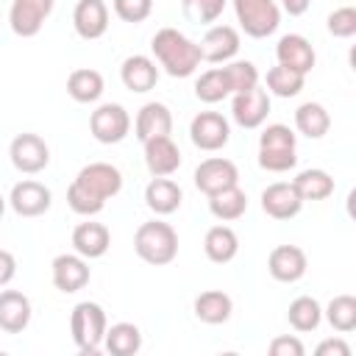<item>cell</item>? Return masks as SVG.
Returning <instances> with one entry per match:
<instances>
[{
  "label": "cell",
  "mask_w": 356,
  "mask_h": 356,
  "mask_svg": "<svg viewBox=\"0 0 356 356\" xmlns=\"http://www.w3.org/2000/svg\"><path fill=\"white\" fill-rule=\"evenodd\" d=\"M120 189H122V172L108 161H92V164L81 167V172L70 184L67 203L75 214L92 217V214L103 211L106 200L120 195Z\"/></svg>",
  "instance_id": "obj_1"
},
{
  "label": "cell",
  "mask_w": 356,
  "mask_h": 356,
  "mask_svg": "<svg viewBox=\"0 0 356 356\" xmlns=\"http://www.w3.org/2000/svg\"><path fill=\"white\" fill-rule=\"evenodd\" d=\"M150 50H153L156 61L164 67V72L172 75V78H189L200 67V61H203L197 42L184 36L178 28L156 31V36L150 42Z\"/></svg>",
  "instance_id": "obj_2"
},
{
  "label": "cell",
  "mask_w": 356,
  "mask_h": 356,
  "mask_svg": "<svg viewBox=\"0 0 356 356\" xmlns=\"http://www.w3.org/2000/svg\"><path fill=\"white\" fill-rule=\"evenodd\" d=\"M134 250L142 261L153 267H164L178 256V234L164 220L142 222L134 234Z\"/></svg>",
  "instance_id": "obj_3"
},
{
  "label": "cell",
  "mask_w": 356,
  "mask_h": 356,
  "mask_svg": "<svg viewBox=\"0 0 356 356\" xmlns=\"http://www.w3.org/2000/svg\"><path fill=\"white\" fill-rule=\"evenodd\" d=\"M298 136L289 131V125L273 122L259 136V167L267 172H286L298 164Z\"/></svg>",
  "instance_id": "obj_4"
},
{
  "label": "cell",
  "mask_w": 356,
  "mask_h": 356,
  "mask_svg": "<svg viewBox=\"0 0 356 356\" xmlns=\"http://www.w3.org/2000/svg\"><path fill=\"white\" fill-rule=\"evenodd\" d=\"M108 320L100 303L95 300H81L72 314H70V331H72V342L78 345V350L83 356H92L103 348V337H106Z\"/></svg>",
  "instance_id": "obj_5"
},
{
  "label": "cell",
  "mask_w": 356,
  "mask_h": 356,
  "mask_svg": "<svg viewBox=\"0 0 356 356\" xmlns=\"http://www.w3.org/2000/svg\"><path fill=\"white\" fill-rule=\"evenodd\" d=\"M234 11L239 28L253 39H264L281 25V8L275 0H234Z\"/></svg>",
  "instance_id": "obj_6"
},
{
  "label": "cell",
  "mask_w": 356,
  "mask_h": 356,
  "mask_svg": "<svg viewBox=\"0 0 356 356\" xmlns=\"http://www.w3.org/2000/svg\"><path fill=\"white\" fill-rule=\"evenodd\" d=\"M89 131L100 145H117L131 131V114L120 103H100L89 117Z\"/></svg>",
  "instance_id": "obj_7"
},
{
  "label": "cell",
  "mask_w": 356,
  "mask_h": 356,
  "mask_svg": "<svg viewBox=\"0 0 356 356\" xmlns=\"http://www.w3.org/2000/svg\"><path fill=\"white\" fill-rule=\"evenodd\" d=\"M189 139L197 150H206V153H214V150H222L231 139V125L222 114L217 111H200L192 117L189 122Z\"/></svg>",
  "instance_id": "obj_8"
},
{
  "label": "cell",
  "mask_w": 356,
  "mask_h": 356,
  "mask_svg": "<svg viewBox=\"0 0 356 356\" xmlns=\"http://www.w3.org/2000/svg\"><path fill=\"white\" fill-rule=\"evenodd\" d=\"M8 156L14 170L25 175H36L50 164V147L39 134H19L8 145Z\"/></svg>",
  "instance_id": "obj_9"
},
{
  "label": "cell",
  "mask_w": 356,
  "mask_h": 356,
  "mask_svg": "<svg viewBox=\"0 0 356 356\" xmlns=\"http://www.w3.org/2000/svg\"><path fill=\"white\" fill-rule=\"evenodd\" d=\"M239 184V170L231 159H222V156H211V159H203L197 167H195V186L209 197L220 189H228V186H236Z\"/></svg>",
  "instance_id": "obj_10"
},
{
  "label": "cell",
  "mask_w": 356,
  "mask_h": 356,
  "mask_svg": "<svg viewBox=\"0 0 356 356\" xmlns=\"http://www.w3.org/2000/svg\"><path fill=\"white\" fill-rule=\"evenodd\" d=\"M56 0H11V11H8V22L11 31L22 39H31L42 31L44 19L50 17Z\"/></svg>",
  "instance_id": "obj_11"
},
{
  "label": "cell",
  "mask_w": 356,
  "mask_h": 356,
  "mask_svg": "<svg viewBox=\"0 0 356 356\" xmlns=\"http://www.w3.org/2000/svg\"><path fill=\"white\" fill-rule=\"evenodd\" d=\"M270 114V92L259 83L248 92H236L231 100V117L242 128H259Z\"/></svg>",
  "instance_id": "obj_12"
},
{
  "label": "cell",
  "mask_w": 356,
  "mask_h": 356,
  "mask_svg": "<svg viewBox=\"0 0 356 356\" xmlns=\"http://www.w3.org/2000/svg\"><path fill=\"white\" fill-rule=\"evenodd\" d=\"M200 58L209 64H225L239 53V31L234 25H211L200 39Z\"/></svg>",
  "instance_id": "obj_13"
},
{
  "label": "cell",
  "mask_w": 356,
  "mask_h": 356,
  "mask_svg": "<svg viewBox=\"0 0 356 356\" xmlns=\"http://www.w3.org/2000/svg\"><path fill=\"white\" fill-rule=\"evenodd\" d=\"M8 203L11 209L19 214V217H42L50 203H53V195L44 184L39 181H19L11 186V195H8Z\"/></svg>",
  "instance_id": "obj_14"
},
{
  "label": "cell",
  "mask_w": 356,
  "mask_h": 356,
  "mask_svg": "<svg viewBox=\"0 0 356 356\" xmlns=\"http://www.w3.org/2000/svg\"><path fill=\"white\" fill-rule=\"evenodd\" d=\"M306 267H309L306 253H303V248H298V245H278V248H273L270 256H267V270H270V275H273L275 281H281V284H295V281H300V278L306 275Z\"/></svg>",
  "instance_id": "obj_15"
},
{
  "label": "cell",
  "mask_w": 356,
  "mask_h": 356,
  "mask_svg": "<svg viewBox=\"0 0 356 356\" xmlns=\"http://www.w3.org/2000/svg\"><path fill=\"white\" fill-rule=\"evenodd\" d=\"M275 58H278L281 67H289V70H295L300 75H309L314 70V61H317L312 42L306 36H300V33L281 36L278 44H275Z\"/></svg>",
  "instance_id": "obj_16"
},
{
  "label": "cell",
  "mask_w": 356,
  "mask_h": 356,
  "mask_svg": "<svg viewBox=\"0 0 356 356\" xmlns=\"http://www.w3.org/2000/svg\"><path fill=\"white\" fill-rule=\"evenodd\" d=\"M89 264L78 253H61L53 259V286L64 295H72L89 284Z\"/></svg>",
  "instance_id": "obj_17"
},
{
  "label": "cell",
  "mask_w": 356,
  "mask_h": 356,
  "mask_svg": "<svg viewBox=\"0 0 356 356\" xmlns=\"http://www.w3.org/2000/svg\"><path fill=\"white\" fill-rule=\"evenodd\" d=\"M261 209H264V214L273 217V220H292V217L303 209V200H300V195L295 192L292 181H289V184H286V181H275V184H270V186L261 192Z\"/></svg>",
  "instance_id": "obj_18"
},
{
  "label": "cell",
  "mask_w": 356,
  "mask_h": 356,
  "mask_svg": "<svg viewBox=\"0 0 356 356\" xmlns=\"http://www.w3.org/2000/svg\"><path fill=\"white\" fill-rule=\"evenodd\" d=\"M72 28L81 39L92 42L108 31V8L103 0H78L72 11Z\"/></svg>",
  "instance_id": "obj_19"
},
{
  "label": "cell",
  "mask_w": 356,
  "mask_h": 356,
  "mask_svg": "<svg viewBox=\"0 0 356 356\" xmlns=\"http://www.w3.org/2000/svg\"><path fill=\"white\" fill-rule=\"evenodd\" d=\"M145 145V167L150 170L153 178L172 175L181 167V150L170 136H153Z\"/></svg>",
  "instance_id": "obj_20"
},
{
  "label": "cell",
  "mask_w": 356,
  "mask_h": 356,
  "mask_svg": "<svg viewBox=\"0 0 356 356\" xmlns=\"http://www.w3.org/2000/svg\"><path fill=\"white\" fill-rule=\"evenodd\" d=\"M31 323V300L19 289L0 292V328L6 334H19Z\"/></svg>",
  "instance_id": "obj_21"
},
{
  "label": "cell",
  "mask_w": 356,
  "mask_h": 356,
  "mask_svg": "<svg viewBox=\"0 0 356 356\" xmlns=\"http://www.w3.org/2000/svg\"><path fill=\"white\" fill-rule=\"evenodd\" d=\"M120 78H122L125 89L142 95V92H150V89L156 86V81H159V67H156V61H153L150 56H139V53H136V56H128V58L122 61Z\"/></svg>",
  "instance_id": "obj_22"
},
{
  "label": "cell",
  "mask_w": 356,
  "mask_h": 356,
  "mask_svg": "<svg viewBox=\"0 0 356 356\" xmlns=\"http://www.w3.org/2000/svg\"><path fill=\"white\" fill-rule=\"evenodd\" d=\"M134 131H136V139L139 142H147L153 136H170L172 134V114L164 103H145L136 114V122H134Z\"/></svg>",
  "instance_id": "obj_23"
},
{
  "label": "cell",
  "mask_w": 356,
  "mask_h": 356,
  "mask_svg": "<svg viewBox=\"0 0 356 356\" xmlns=\"http://www.w3.org/2000/svg\"><path fill=\"white\" fill-rule=\"evenodd\" d=\"M72 248L83 259H100L111 248V234L103 222H78L72 231Z\"/></svg>",
  "instance_id": "obj_24"
},
{
  "label": "cell",
  "mask_w": 356,
  "mask_h": 356,
  "mask_svg": "<svg viewBox=\"0 0 356 356\" xmlns=\"http://www.w3.org/2000/svg\"><path fill=\"white\" fill-rule=\"evenodd\" d=\"M181 200H184V192L181 186L172 181V178H153L147 186H145V203L153 214H172L181 209Z\"/></svg>",
  "instance_id": "obj_25"
},
{
  "label": "cell",
  "mask_w": 356,
  "mask_h": 356,
  "mask_svg": "<svg viewBox=\"0 0 356 356\" xmlns=\"http://www.w3.org/2000/svg\"><path fill=\"white\" fill-rule=\"evenodd\" d=\"M195 317L206 325H220V323H228L231 320V312H234V300L231 295H225L222 289H206L195 298Z\"/></svg>",
  "instance_id": "obj_26"
},
{
  "label": "cell",
  "mask_w": 356,
  "mask_h": 356,
  "mask_svg": "<svg viewBox=\"0 0 356 356\" xmlns=\"http://www.w3.org/2000/svg\"><path fill=\"white\" fill-rule=\"evenodd\" d=\"M203 250L206 259L214 264H228L239 253V236L228 225H211L203 236Z\"/></svg>",
  "instance_id": "obj_27"
},
{
  "label": "cell",
  "mask_w": 356,
  "mask_h": 356,
  "mask_svg": "<svg viewBox=\"0 0 356 356\" xmlns=\"http://www.w3.org/2000/svg\"><path fill=\"white\" fill-rule=\"evenodd\" d=\"M103 75L92 67H81V70H72L70 78H67V95L75 100V103H95L100 100L103 95Z\"/></svg>",
  "instance_id": "obj_28"
},
{
  "label": "cell",
  "mask_w": 356,
  "mask_h": 356,
  "mask_svg": "<svg viewBox=\"0 0 356 356\" xmlns=\"http://www.w3.org/2000/svg\"><path fill=\"white\" fill-rule=\"evenodd\" d=\"M103 348L111 356H134L142 348V331L134 323H114L111 328H106L103 337Z\"/></svg>",
  "instance_id": "obj_29"
},
{
  "label": "cell",
  "mask_w": 356,
  "mask_h": 356,
  "mask_svg": "<svg viewBox=\"0 0 356 356\" xmlns=\"http://www.w3.org/2000/svg\"><path fill=\"white\" fill-rule=\"evenodd\" d=\"M292 186H295V192L300 195L303 203L306 200H325V197L334 195V178L325 170H317V167L300 170L292 181Z\"/></svg>",
  "instance_id": "obj_30"
},
{
  "label": "cell",
  "mask_w": 356,
  "mask_h": 356,
  "mask_svg": "<svg viewBox=\"0 0 356 356\" xmlns=\"http://www.w3.org/2000/svg\"><path fill=\"white\" fill-rule=\"evenodd\" d=\"M295 128L309 139H323L331 128V114L320 103H300L295 108Z\"/></svg>",
  "instance_id": "obj_31"
},
{
  "label": "cell",
  "mask_w": 356,
  "mask_h": 356,
  "mask_svg": "<svg viewBox=\"0 0 356 356\" xmlns=\"http://www.w3.org/2000/svg\"><path fill=\"white\" fill-rule=\"evenodd\" d=\"M209 211H211L217 220H222V222L239 220V217L248 211V195H245L239 186L220 189V192L209 195Z\"/></svg>",
  "instance_id": "obj_32"
},
{
  "label": "cell",
  "mask_w": 356,
  "mask_h": 356,
  "mask_svg": "<svg viewBox=\"0 0 356 356\" xmlns=\"http://www.w3.org/2000/svg\"><path fill=\"white\" fill-rule=\"evenodd\" d=\"M286 320H289V325H292L295 331L309 334V331H314V328L320 325V320H323V306H320L312 295H300V298H295V300L289 303Z\"/></svg>",
  "instance_id": "obj_33"
},
{
  "label": "cell",
  "mask_w": 356,
  "mask_h": 356,
  "mask_svg": "<svg viewBox=\"0 0 356 356\" xmlns=\"http://www.w3.org/2000/svg\"><path fill=\"white\" fill-rule=\"evenodd\" d=\"M323 314H325V320L331 323L334 331L348 334V331L356 328V298L353 295H337V298L328 300Z\"/></svg>",
  "instance_id": "obj_34"
},
{
  "label": "cell",
  "mask_w": 356,
  "mask_h": 356,
  "mask_svg": "<svg viewBox=\"0 0 356 356\" xmlns=\"http://www.w3.org/2000/svg\"><path fill=\"white\" fill-rule=\"evenodd\" d=\"M303 83H306V75H300V72H295L289 67H281V64H275L267 72V92H273L275 97H295V95H300Z\"/></svg>",
  "instance_id": "obj_35"
},
{
  "label": "cell",
  "mask_w": 356,
  "mask_h": 356,
  "mask_svg": "<svg viewBox=\"0 0 356 356\" xmlns=\"http://www.w3.org/2000/svg\"><path fill=\"white\" fill-rule=\"evenodd\" d=\"M195 95H197V100H203V103H220L222 97H228L231 89H228V78H225L222 67L206 70V72L195 81Z\"/></svg>",
  "instance_id": "obj_36"
},
{
  "label": "cell",
  "mask_w": 356,
  "mask_h": 356,
  "mask_svg": "<svg viewBox=\"0 0 356 356\" xmlns=\"http://www.w3.org/2000/svg\"><path fill=\"white\" fill-rule=\"evenodd\" d=\"M222 72H225V78H228L231 95L248 92V89H253V86L259 83V70H256L253 61H231V64L222 67Z\"/></svg>",
  "instance_id": "obj_37"
},
{
  "label": "cell",
  "mask_w": 356,
  "mask_h": 356,
  "mask_svg": "<svg viewBox=\"0 0 356 356\" xmlns=\"http://www.w3.org/2000/svg\"><path fill=\"white\" fill-rule=\"evenodd\" d=\"M181 6H184V14H186L189 22L209 25L222 14L225 0H181Z\"/></svg>",
  "instance_id": "obj_38"
},
{
  "label": "cell",
  "mask_w": 356,
  "mask_h": 356,
  "mask_svg": "<svg viewBox=\"0 0 356 356\" xmlns=\"http://www.w3.org/2000/svg\"><path fill=\"white\" fill-rule=\"evenodd\" d=\"M328 33L337 39H350L356 33V8L342 6V8L331 11L328 14Z\"/></svg>",
  "instance_id": "obj_39"
},
{
  "label": "cell",
  "mask_w": 356,
  "mask_h": 356,
  "mask_svg": "<svg viewBox=\"0 0 356 356\" xmlns=\"http://www.w3.org/2000/svg\"><path fill=\"white\" fill-rule=\"evenodd\" d=\"M114 14L122 22H145L153 14V0H114Z\"/></svg>",
  "instance_id": "obj_40"
},
{
  "label": "cell",
  "mask_w": 356,
  "mask_h": 356,
  "mask_svg": "<svg viewBox=\"0 0 356 356\" xmlns=\"http://www.w3.org/2000/svg\"><path fill=\"white\" fill-rule=\"evenodd\" d=\"M303 353H306L303 342H300L298 337H292V334L275 337V339L270 342V356H303Z\"/></svg>",
  "instance_id": "obj_41"
},
{
  "label": "cell",
  "mask_w": 356,
  "mask_h": 356,
  "mask_svg": "<svg viewBox=\"0 0 356 356\" xmlns=\"http://www.w3.org/2000/svg\"><path fill=\"white\" fill-rule=\"evenodd\" d=\"M317 356H350V345L345 339H323L317 345Z\"/></svg>",
  "instance_id": "obj_42"
},
{
  "label": "cell",
  "mask_w": 356,
  "mask_h": 356,
  "mask_svg": "<svg viewBox=\"0 0 356 356\" xmlns=\"http://www.w3.org/2000/svg\"><path fill=\"white\" fill-rule=\"evenodd\" d=\"M14 275H17V259H14V253L0 248V286H6Z\"/></svg>",
  "instance_id": "obj_43"
},
{
  "label": "cell",
  "mask_w": 356,
  "mask_h": 356,
  "mask_svg": "<svg viewBox=\"0 0 356 356\" xmlns=\"http://www.w3.org/2000/svg\"><path fill=\"white\" fill-rule=\"evenodd\" d=\"M281 3H284V11H286L289 17H300V14H306L309 6H312V0H281Z\"/></svg>",
  "instance_id": "obj_44"
},
{
  "label": "cell",
  "mask_w": 356,
  "mask_h": 356,
  "mask_svg": "<svg viewBox=\"0 0 356 356\" xmlns=\"http://www.w3.org/2000/svg\"><path fill=\"white\" fill-rule=\"evenodd\" d=\"M3 211H6V197L0 195V217H3Z\"/></svg>",
  "instance_id": "obj_45"
}]
</instances>
